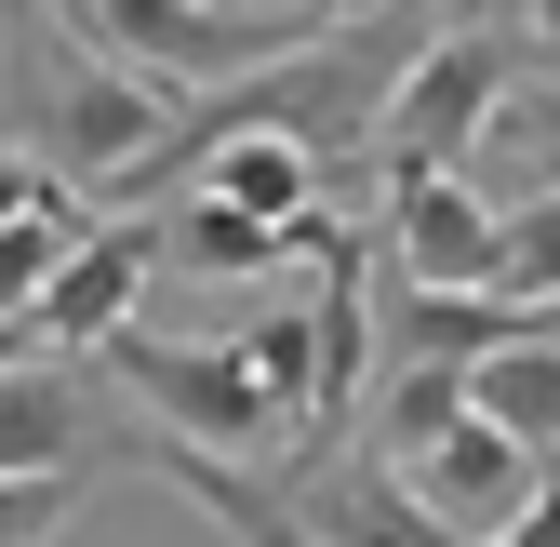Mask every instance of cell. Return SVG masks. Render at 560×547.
<instances>
[{"instance_id":"obj_1","label":"cell","mask_w":560,"mask_h":547,"mask_svg":"<svg viewBox=\"0 0 560 547\" xmlns=\"http://www.w3.org/2000/svg\"><path fill=\"white\" fill-rule=\"evenodd\" d=\"M94 361H107V387H120V400H148V428H174V441H200V454L280 467V454L307 441V415L254 374L241 334H200V348H174V334H133V321H120Z\"/></svg>"},{"instance_id":"obj_2","label":"cell","mask_w":560,"mask_h":547,"mask_svg":"<svg viewBox=\"0 0 560 547\" xmlns=\"http://www.w3.org/2000/svg\"><path fill=\"white\" fill-rule=\"evenodd\" d=\"M133 454H148V415H120L94 348L0 361V481H107Z\"/></svg>"},{"instance_id":"obj_3","label":"cell","mask_w":560,"mask_h":547,"mask_svg":"<svg viewBox=\"0 0 560 547\" xmlns=\"http://www.w3.org/2000/svg\"><path fill=\"white\" fill-rule=\"evenodd\" d=\"M508 81H521V54H508V27L494 14H467V27H428V54L400 67V94H387V174H467L480 161V133H494V107H508Z\"/></svg>"},{"instance_id":"obj_4","label":"cell","mask_w":560,"mask_h":547,"mask_svg":"<svg viewBox=\"0 0 560 547\" xmlns=\"http://www.w3.org/2000/svg\"><path fill=\"white\" fill-rule=\"evenodd\" d=\"M267 481L294 494V521H307L320 547H467V534H454L428 494H413V481H400V467H387L374 441H361V454H307V467L280 454Z\"/></svg>"},{"instance_id":"obj_5","label":"cell","mask_w":560,"mask_h":547,"mask_svg":"<svg viewBox=\"0 0 560 547\" xmlns=\"http://www.w3.org/2000/svg\"><path fill=\"white\" fill-rule=\"evenodd\" d=\"M148 281H161V214H94L81 241H67V267L40 281L27 321H40V348H107Z\"/></svg>"},{"instance_id":"obj_6","label":"cell","mask_w":560,"mask_h":547,"mask_svg":"<svg viewBox=\"0 0 560 547\" xmlns=\"http://www.w3.org/2000/svg\"><path fill=\"white\" fill-rule=\"evenodd\" d=\"M387 267L400 281H508V200L467 174H387Z\"/></svg>"},{"instance_id":"obj_7","label":"cell","mask_w":560,"mask_h":547,"mask_svg":"<svg viewBox=\"0 0 560 547\" xmlns=\"http://www.w3.org/2000/svg\"><path fill=\"white\" fill-rule=\"evenodd\" d=\"M400 481H413V494H428V508H441V521H454V534L480 547V534H508V521L534 508V481H547V454H521V441H508L494 415H467L454 441H428V454H413Z\"/></svg>"},{"instance_id":"obj_8","label":"cell","mask_w":560,"mask_h":547,"mask_svg":"<svg viewBox=\"0 0 560 547\" xmlns=\"http://www.w3.org/2000/svg\"><path fill=\"white\" fill-rule=\"evenodd\" d=\"M187 187H214V200H241V214L294 228L307 254H334V228H320V161L294 148V133H214V148L187 161Z\"/></svg>"},{"instance_id":"obj_9","label":"cell","mask_w":560,"mask_h":547,"mask_svg":"<svg viewBox=\"0 0 560 547\" xmlns=\"http://www.w3.org/2000/svg\"><path fill=\"white\" fill-rule=\"evenodd\" d=\"M133 467H161L174 494H200V521H228V547H320V534L294 521V494H280L267 467H241V454H200V441L148 428V454H133Z\"/></svg>"},{"instance_id":"obj_10","label":"cell","mask_w":560,"mask_h":547,"mask_svg":"<svg viewBox=\"0 0 560 547\" xmlns=\"http://www.w3.org/2000/svg\"><path fill=\"white\" fill-rule=\"evenodd\" d=\"M280 254H307V241L267 228V214H241V200H214V187L161 200V267H174V281H267Z\"/></svg>"},{"instance_id":"obj_11","label":"cell","mask_w":560,"mask_h":547,"mask_svg":"<svg viewBox=\"0 0 560 547\" xmlns=\"http://www.w3.org/2000/svg\"><path fill=\"white\" fill-rule=\"evenodd\" d=\"M467 415H480V400H467V361H387L374 400H361V441H374L387 467H413L428 441H454Z\"/></svg>"},{"instance_id":"obj_12","label":"cell","mask_w":560,"mask_h":547,"mask_svg":"<svg viewBox=\"0 0 560 547\" xmlns=\"http://www.w3.org/2000/svg\"><path fill=\"white\" fill-rule=\"evenodd\" d=\"M94 228V200L81 187H54V200H27V214H0V321H27L40 307V281L67 267V241Z\"/></svg>"},{"instance_id":"obj_13","label":"cell","mask_w":560,"mask_h":547,"mask_svg":"<svg viewBox=\"0 0 560 547\" xmlns=\"http://www.w3.org/2000/svg\"><path fill=\"white\" fill-rule=\"evenodd\" d=\"M480 174H521V200H560V94H521L494 107V133H480Z\"/></svg>"},{"instance_id":"obj_14","label":"cell","mask_w":560,"mask_h":547,"mask_svg":"<svg viewBox=\"0 0 560 547\" xmlns=\"http://www.w3.org/2000/svg\"><path fill=\"white\" fill-rule=\"evenodd\" d=\"M508 294L560 307V200H521V214H508Z\"/></svg>"},{"instance_id":"obj_15","label":"cell","mask_w":560,"mask_h":547,"mask_svg":"<svg viewBox=\"0 0 560 547\" xmlns=\"http://www.w3.org/2000/svg\"><path fill=\"white\" fill-rule=\"evenodd\" d=\"M94 481H0V547H54L67 521H81Z\"/></svg>"},{"instance_id":"obj_16","label":"cell","mask_w":560,"mask_h":547,"mask_svg":"<svg viewBox=\"0 0 560 547\" xmlns=\"http://www.w3.org/2000/svg\"><path fill=\"white\" fill-rule=\"evenodd\" d=\"M54 187H67V174H54L40 148H0V214H27V200H54Z\"/></svg>"},{"instance_id":"obj_17","label":"cell","mask_w":560,"mask_h":547,"mask_svg":"<svg viewBox=\"0 0 560 547\" xmlns=\"http://www.w3.org/2000/svg\"><path fill=\"white\" fill-rule=\"evenodd\" d=\"M480 547H560V481H534V508H521L508 534H480Z\"/></svg>"},{"instance_id":"obj_18","label":"cell","mask_w":560,"mask_h":547,"mask_svg":"<svg viewBox=\"0 0 560 547\" xmlns=\"http://www.w3.org/2000/svg\"><path fill=\"white\" fill-rule=\"evenodd\" d=\"M521 27H560V0H521Z\"/></svg>"},{"instance_id":"obj_19","label":"cell","mask_w":560,"mask_h":547,"mask_svg":"<svg viewBox=\"0 0 560 547\" xmlns=\"http://www.w3.org/2000/svg\"><path fill=\"white\" fill-rule=\"evenodd\" d=\"M54 14H67V27H81V14H94V0H54Z\"/></svg>"}]
</instances>
